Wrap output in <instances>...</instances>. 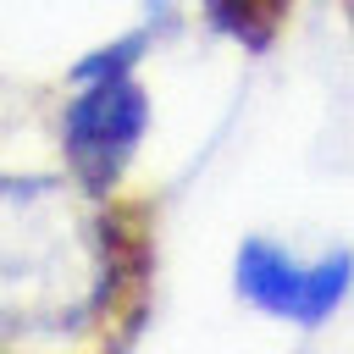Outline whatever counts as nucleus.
<instances>
[{"label": "nucleus", "instance_id": "nucleus-1", "mask_svg": "<svg viewBox=\"0 0 354 354\" xmlns=\"http://www.w3.org/2000/svg\"><path fill=\"white\" fill-rule=\"evenodd\" d=\"M100 277L88 210L50 183H0V326H66Z\"/></svg>", "mask_w": 354, "mask_h": 354}, {"label": "nucleus", "instance_id": "nucleus-2", "mask_svg": "<svg viewBox=\"0 0 354 354\" xmlns=\"http://www.w3.org/2000/svg\"><path fill=\"white\" fill-rule=\"evenodd\" d=\"M354 282V260L348 254H326V260H293L288 249L266 243V238H249L238 249V293L266 310V315H282V321H299V326H321L343 293Z\"/></svg>", "mask_w": 354, "mask_h": 354}, {"label": "nucleus", "instance_id": "nucleus-3", "mask_svg": "<svg viewBox=\"0 0 354 354\" xmlns=\"http://www.w3.org/2000/svg\"><path fill=\"white\" fill-rule=\"evenodd\" d=\"M138 133H144L138 83L116 61H100L88 72V88H77L66 105V149H72L77 171L88 183H111L122 171V160L133 155Z\"/></svg>", "mask_w": 354, "mask_h": 354}]
</instances>
